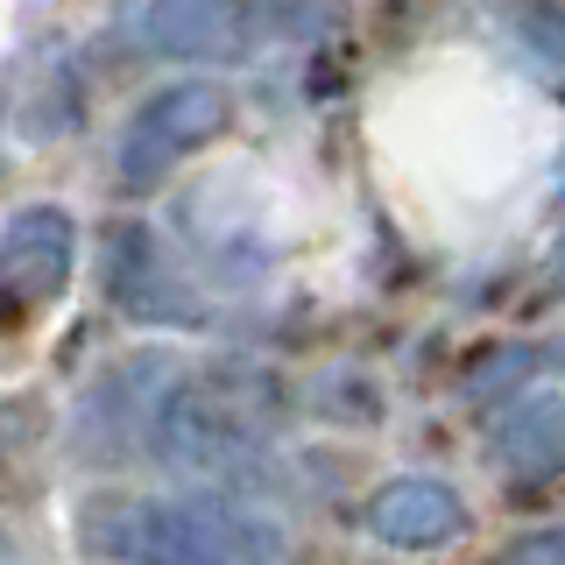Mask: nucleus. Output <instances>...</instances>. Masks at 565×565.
<instances>
[{
    "label": "nucleus",
    "mask_w": 565,
    "mask_h": 565,
    "mask_svg": "<svg viewBox=\"0 0 565 565\" xmlns=\"http://www.w3.org/2000/svg\"><path fill=\"white\" fill-rule=\"evenodd\" d=\"M85 544L114 565H276L282 530L226 502H120L85 523Z\"/></svg>",
    "instance_id": "1"
},
{
    "label": "nucleus",
    "mask_w": 565,
    "mask_h": 565,
    "mask_svg": "<svg viewBox=\"0 0 565 565\" xmlns=\"http://www.w3.org/2000/svg\"><path fill=\"white\" fill-rule=\"evenodd\" d=\"M149 446L177 473H234L262 452V411L220 382H177L149 411Z\"/></svg>",
    "instance_id": "2"
},
{
    "label": "nucleus",
    "mask_w": 565,
    "mask_h": 565,
    "mask_svg": "<svg viewBox=\"0 0 565 565\" xmlns=\"http://www.w3.org/2000/svg\"><path fill=\"white\" fill-rule=\"evenodd\" d=\"M226 120H234V99L205 78H177L163 93H149L135 106L128 135H120V184L128 191L163 184L191 149H205L212 135H226Z\"/></svg>",
    "instance_id": "3"
},
{
    "label": "nucleus",
    "mask_w": 565,
    "mask_h": 565,
    "mask_svg": "<svg viewBox=\"0 0 565 565\" xmlns=\"http://www.w3.org/2000/svg\"><path fill=\"white\" fill-rule=\"evenodd\" d=\"M71 262H78V226L57 205H29L8 220L0 234V305L35 311L71 282Z\"/></svg>",
    "instance_id": "4"
},
{
    "label": "nucleus",
    "mask_w": 565,
    "mask_h": 565,
    "mask_svg": "<svg viewBox=\"0 0 565 565\" xmlns=\"http://www.w3.org/2000/svg\"><path fill=\"white\" fill-rule=\"evenodd\" d=\"M106 290H114V305L128 318H149V326L199 318L184 276L163 262V247H156L149 226H120V234H114V247H106Z\"/></svg>",
    "instance_id": "5"
},
{
    "label": "nucleus",
    "mask_w": 565,
    "mask_h": 565,
    "mask_svg": "<svg viewBox=\"0 0 565 565\" xmlns=\"http://www.w3.org/2000/svg\"><path fill=\"white\" fill-rule=\"evenodd\" d=\"M467 530V502L446 488V481H388L375 502H367V537H382L388 552H438Z\"/></svg>",
    "instance_id": "6"
},
{
    "label": "nucleus",
    "mask_w": 565,
    "mask_h": 565,
    "mask_svg": "<svg viewBox=\"0 0 565 565\" xmlns=\"http://www.w3.org/2000/svg\"><path fill=\"white\" fill-rule=\"evenodd\" d=\"M488 452L516 481H544L565 467V396H516L488 431Z\"/></svg>",
    "instance_id": "7"
},
{
    "label": "nucleus",
    "mask_w": 565,
    "mask_h": 565,
    "mask_svg": "<svg viewBox=\"0 0 565 565\" xmlns=\"http://www.w3.org/2000/svg\"><path fill=\"white\" fill-rule=\"evenodd\" d=\"M234 35V0H149V43L170 57H212Z\"/></svg>",
    "instance_id": "8"
},
{
    "label": "nucleus",
    "mask_w": 565,
    "mask_h": 565,
    "mask_svg": "<svg viewBox=\"0 0 565 565\" xmlns=\"http://www.w3.org/2000/svg\"><path fill=\"white\" fill-rule=\"evenodd\" d=\"M502 565H565V523L558 530H530L502 552Z\"/></svg>",
    "instance_id": "9"
},
{
    "label": "nucleus",
    "mask_w": 565,
    "mask_h": 565,
    "mask_svg": "<svg viewBox=\"0 0 565 565\" xmlns=\"http://www.w3.org/2000/svg\"><path fill=\"white\" fill-rule=\"evenodd\" d=\"M523 29L537 35V50H552V57L565 64V14H558V8H544V0H530V8H523Z\"/></svg>",
    "instance_id": "10"
},
{
    "label": "nucleus",
    "mask_w": 565,
    "mask_h": 565,
    "mask_svg": "<svg viewBox=\"0 0 565 565\" xmlns=\"http://www.w3.org/2000/svg\"><path fill=\"white\" fill-rule=\"evenodd\" d=\"M558 367H565V347H558Z\"/></svg>",
    "instance_id": "11"
}]
</instances>
